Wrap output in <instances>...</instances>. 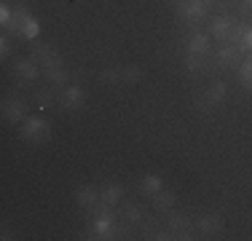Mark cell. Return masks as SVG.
<instances>
[{
	"label": "cell",
	"mask_w": 252,
	"mask_h": 241,
	"mask_svg": "<svg viewBox=\"0 0 252 241\" xmlns=\"http://www.w3.org/2000/svg\"><path fill=\"white\" fill-rule=\"evenodd\" d=\"M32 57H35V62L43 64L46 70H49V67H59V64H62L59 54L51 51V48H46V46H35V48H32Z\"/></svg>",
	"instance_id": "cell-1"
},
{
	"label": "cell",
	"mask_w": 252,
	"mask_h": 241,
	"mask_svg": "<svg viewBox=\"0 0 252 241\" xmlns=\"http://www.w3.org/2000/svg\"><path fill=\"white\" fill-rule=\"evenodd\" d=\"M46 134H49V126H46L43 120H38V118H30L27 126L22 129V137H25V140H30V142L46 140Z\"/></svg>",
	"instance_id": "cell-2"
},
{
	"label": "cell",
	"mask_w": 252,
	"mask_h": 241,
	"mask_svg": "<svg viewBox=\"0 0 252 241\" xmlns=\"http://www.w3.org/2000/svg\"><path fill=\"white\" fill-rule=\"evenodd\" d=\"M83 105V91L78 86H70V89H64V94H62V107L64 110H75V107H81Z\"/></svg>",
	"instance_id": "cell-3"
},
{
	"label": "cell",
	"mask_w": 252,
	"mask_h": 241,
	"mask_svg": "<svg viewBox=\"0 0 252 241\" xmlns=\"http://www.w3.org/2000/svg\"><path fill=\"white\" fill-rule=\"evenodd\" d=\"M169 228H172V233L175 236H180V239H190L188 233H190V220L188 217H172V222H169Z\"/></svg>",
	"instance_id": "cell-4"
},
{
	"label": "cell",
	"mask_w": 252,
	"mask_h": 241,
	"mask_svg": "<svg viewBox=\"0 0 252 241\" xmlns=\"http://www.w3.org/2000/svg\"><path fill=\"white\" fill-rule=\"evenodd\" d=\"M3 116H5L8 123H16V120L25 116V105H22V102H5V105H3Z\"/></svg>",
	"instance_id": "cell-5"
},
{
	"label": "cell",
	"mask_w": 252,
	"mask_h": 241,
	"mask_svg": "<svg viewBox=\"0 0 252 241\" xmlns=\"http://www.w3.org/2000/svg\"><path fill=\"white\" fill-rule=\"evenodd\" d=\"M140 78H142L140 67H134V64H126V67H121V83H126V86H134Z\"/></svg>",
	"instance_id": "cell-6"
},
{
	"label": "cell",
	"mask_w": 252,
	"mask_h": 241,
	"mask_svg": "<svg viewBox=\"0 0 252 241\" xmlns=\"http://www.w3.org/2000/svg\"><path fill=\"white\" fill-rule=\"evenodd\" d=\"M199 228H201V233H220V220L215 214H207V217H201L199 220Z\"/></svg>",
	"instance_id": "cell-7"
},
{
	"label": "cell",
	"mask_w": 252,
	"mask_h": 241,
	"mask_svg": "<svg viewBox=\"0 0 252 241\" xmlns=\"http://www.w3.org/2000/svg\"><path fill=\"white\" fill-rule=\"evenodd\" d=\"M209 43V38H207V35H193V38H190V43H188V51L190 54H201V57H204V54H207V46Z\"/></svg>",
	"instance_id": "cell-8"
},
{
	"label": "cell",
	"mask_w": 252,
	"mask_h": 241,
	"mask_svg": "<svg viewBox=\"0 0 252 241\" xmlns=\"http://www.w3.org/2000/svg\"><path fill=\"white\" fill-rule=\"evenodd\" d=\"M228 32H231V22H228V19H215L212 22V38L225 40Z\"/></svg>",
	"instance_id": "cell-9"
},
{
	"label": "cell",
	"mask_w": 252,
	"mask_h": 241,
	"mask_svg": "<svg viewBox=\"0 0 252 241\" xmlns=\"http://www.w3.org/2000/svg\"><path fill=\"white\" fill-rule=\"evenodd\" d=\"M121 193H124V188H121V185H107V188H102L99 198H102L105 204H116L118 198H121Z\"/></svg>",
	"instance_id": "cell-10"
},
{
	"label": "cell",
	"mask_w": 252,
	"mask_h": 241,
	"mask_svg": "<svg viewBox=\"0 0 252 241\" xmlns=\"http://www.w3.org/2000/svg\"><path fill=\"white\" fill-rule=\"evenodd\" d=\"M97 198H99V193L94 188H81L78 190V204H81V207H92V204H97Z\"/></svg>",
	"instance_id": "cell-11"
},
{
	"label": "cell",
	"mask_w": 252,
	"mask_h": 241,
	"mask_svg": "<svg viewBox=\"0 0 252 241\" xmlns=\"http://www.w3.org/2000/svg\"><path fill=\"white\" fill-rule=\"evenodd\" d=\"M16 70H19L27 81H38V67H35L32 62H27V59H19V62H16Z\"/></svg>",
	"instance_id": "cell-12"
},
{
	"label": "cell",
	"mask_w": 252,
	"mask_h": 241,
	"mask_svg": "<svg viewBox=\"0 0 252 241\" xmlns=\"http://www.w3.org/2000/svg\"><path fill=\"white\" fill-rule=\"evenodd\" d=\"M94 231H97L102 239H113V231H110V214H102L99 220L94 222Z\"/></svg>",
	"instance_id": "cell-13"
},
{
	"label": "cell",
	"mask_w": 252,
	"mask_h": 241,
	"mask_svg": "<svg viewBox=\"0 0 252 241\" xmlns=\"http://www.w3.org/2000/svg\"><path fill=\"white\" fill-rule=\"evenodd\" d=\"M175 204V193H156V209L164 212V209H172Z\"/></svg>",
	"instance_id": "cell-14"
},
{
	"label": "cell",
	"mask_w": 252,
	"mask_h": 241,
	"mask_svg": "<svg viewBox=\"0 0 252 241\" xmlns=\"http://www.w3.org/2000/svg\"><path fill=\"white\" fill-rule=\"evenodd\" d=\"M46 78H49L54 86H64V83H67V72H62V70H57V67L46 70Z\"/></svg>",
	"instance_id": "cell-15"
},
{
	"label": "cell",
	"mask_w": 252,
	"mask_h": 241,
	"mask_svg": "<svg viewBox=\"0 0 252 241\" xmlns=\"http://www.w3.org/2000/svg\"><path fill=\"white\" fill-rule=\"evenodd\" d=\"M140 188L145 193H151V196H156V193H161V180L158 177H145L140 182Z\"/></svg>",
	"instance_id": "cell-16"
},
{
	"label": "cell",
	"mask_w": 252,
	"mask_h": 241,
	"mask_svg": "<svg viewBox=\"0 0 252 241\" xmlns=\"http://www.w3.org/2000/svg\"><path fill=\"white\" fill-rule=\"evenodd\" d=\"M223 96H225V83H215V86L209 89L207 99L212 102V105H218V102H223Z\"/></svg>",
	"instance_id": "cell-17"
},
{
	"label": "cell",
	"mask_w": 252,
	"mask_h": 241,
	"mask_svg": "<svg viewBox=\"0 0 252 241\" xmlns=\"http://www.w3.org/2000/svg\"><path fill=\"white\" fill-rule=\"evenodd\" d=\"M236 59H239L236 48H223V51H220V67H228V64H233Z\"/></svg>",
	"instance_id": "cell-18"
},
{
	"label": "cell",
	"mask_w": 252,
	"mask_h": 241,
	"mask_svg": "<svg viewBox=\"0 0 252 241\" xmlns=\"http://www.w3.org/2000/svg\"><path fill=\"white\" fill-rule=\"evenodd\" d=\"M239 75H242V81H244V83L252 81V54L242 62V67H239Z\"/></svg>",
	"instance_id": "cell-19"
},
{
	"label": "cell",
	"mask_w": 252,
	"mask_h": 241,
	"mask_svg": "<svg viewBox=\"0 0 252 241\" xmlns=\"http://www.w3.org/2000/svg\"><path fill=\"white\" fill-rule=\"evenodd\" d=\"M99 78L105 83H121V70H102Z\"/></svg>",
	"instance_id": "cell-20"
},
{
	"label": "cell",
	"mask_w": 252,
	"mask_h": 241,
	"mask_svg": "<svg viewBox=\"0 0 252 241\" xmlns=\"http://www.w3.org/2000/svg\"><path fill=\"white\" fill-rule=\"evenodd\" d=\"M51 102H54L51 91H38V105H40V110H46V107H51Z\"/></svg>",
	"instance_id": "cell-21"
},
{
	"label": "cell",
	"mask_w": 252,
	"mask_h": 241,
	"mask_svg": "<svg viewBox=\"0 0 252 241\" xmlns=\"http://www.w3.org/2000/svg\"><path fill=\"white\" fill-rule=\"evenodd\" d=\"M126 212H129V214H126V217H129L131 222H137V220H140V209H137L134 204H126Z\"/></svg>",
	"instance_id": "cell-22"
},
{
	"label": "cell",
	"mask_w": 252,
	"mask_h": 241,
	"mask_svg": "<svg viewBox=\"0 0 252 241\" xmlns=\"http://www.w3.org/2000/svg\"><path fill=\"white\" fill-rule=\"evenodd\" d=\"M244 46L252 48V30H247V32H244Z\"/></svg>",
	"instance_id": "cell-23"
}]
</instances>
